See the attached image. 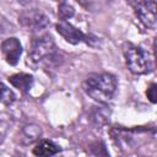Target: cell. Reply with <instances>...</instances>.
<instances>
[{"instance_id": "cell-1", "label": "cell", "mask_w": 157, "mask_h": 157, "mask_svg": "<svg viewBox=\"0 0 157 157\" xmlns=\"http://www.w3.org/2000/svg\"><path fill=\"white\" fill-rule=\"evenodd\" d=\"M85 92L99 103L109 102L117 91V78L112 74H94L88 76L83 85Z\"/></svg>"}, {"instance_id": "cell-2", "label": "cell", "mask_w": 157, "mask_h": 157, "mask_svg": "<svg viewBox=\"0 0 157 157\" xmlns=\"http://www.w3.org/2000/svg\"><path fill=\"white\" fill-rule=\"evenodd\" d=\"M124 56L126 65L132 74L144 75L152 70V63L148 53L140 47L128 44L124 48Z\"/></svg>"}, {"instance_id": "cell-3", "label": "cell", "mask_w": 157, "mask_h": 157, "mask_svg": "<svg viewBox=\"0 0 157 157\" xmlns=\"http://www.w3.org/2000/svg\"><path fill=\"white\" fill-rule=\"evenodd\" d=\"M55 43L53 38L48 34H44L42 37L36 38L32 42L29 53H28V59L37 64L44 59H49L55 54Z\"/></svg>"}, {"instance_id": "cell-4", "label": "cell", "mask_w": 157, "mask_h": 157, "mask_svg": "<svg viewBox=\"0 0 157 157\" xmlns=\"http://www.w3.org/2000/svg\"><path fill=\"white\" fill-rule=\"evenodd\" d=\"M18 21L28 31H38V29L45 28L49 25V18L47 17V15H44L42 11L37 9L23 11L20 15Z\"/></svg>"}, {"instance_id": "cell-5", "label": "cell", "mask_w": 157, "mask_h": 157, "mask_svg": "<svg viewBox=\"0 0 157 157\" xmlns=\"http://www.w3.org/2000/svg\"><path fill=\"white\" fill-rule=\"evenodd\" d=\"M135 13L145 27H156V2L155 1H135L131 2Z\"/></svg>"}, {"instance_id": "cell-6", "label": "cell", "mask_w": 157, "mask_h": 157, "mask_svg": "<svg viewBox=\"0 0 157 157\" xmlns=\"http://www.w3.org/2000/svg\"><path fill=\"white\" fill-rule=\"evenodd\" d=\"M56 32L69 43L71 44H77V43H90V37L87 34H85L82 31H80L78 28L74 27L71 23H69L67 21H60L59 23H56L55 26Z\"/></svg>"}, {"instance_id": "cell-7", "label": "cell", "mask_w": 157, "mask_h": 157, "mask_svg": "<svg viewBox=\"0 0 157 157\" xmlns=\"http://www.w3.org/2000/svg\"><path fill=\"white\" fill-rule=\"evenodd\" d=\"M1 52H2V55L7 64L16 65L22 54V47H21L20 40L15 37L5 39L1 43Z\"/></svg>"}, {"instance_id": "cell-8", "label": "cell", "mask_w": 157, "mask_h": 157, "mask_svg": "<svg viewBox=\"0 0 157 157\" xmlns=\"http://www.w3.org/2000/svg\"><path fill=\"white\" fill-rule=\"evenodd\" d=\"M33 155L36 157H52L60 152V147L55 145L53 141L49 140H40L36 144V146L32 150Z\"/></svg>"}, {"instance_id": "cell-9", "label": "cell", "mask_w": 157, "mask_h": 157, "mask_svg": "<svg viewBox=\"0 0 157 157\" xmlns=\"http://www.w3.org/2000/svg\"><path fill=\"white\" fill-rule=\"evenodd\" d=\"M9 82L18 88L21 92H28L29 88L32 87L33 85V76L29 75V74H25V72H20V74H15V75H11L9 77Z\"/></svg>"}, {"instance_id": "cell-10", "label": "cell", "mask_w": 157, "mask_h": 157, "mask_svg": "<svg viewBox=\"0 0 157 157\" xmlns=\"http://www.w3.org/2000/svg\"><path fill=\"white\" fill-rule=\"evenodd\" d=\"M15 99H16V96H15L13 91L10 90L2 82H0V102L5 105H10L15 102Z\"/></svg>"}, {"instance_id": "cell-11", "label": "cell", "mask_w": 157, "mask_h": 157, "mask_svg": "<svg viewBox=\"0 0 157 157\" xmlns=\"http://www.w3.org/2000/svg\"><path fill=\"white\" fill-rule=\"evenodd\" d=\"M75 13V10L71 5H69L67 2H61L58 7V16L60 18V21H66L70 17H72Z\"/></svg>"}, {"instance_id": "cell-12", "label": "cell", "mask_w": 157, "mask_h": 157, "mask_svg": "<svg viewBox=\"0 0 157 157\" xmlns=\"http://www.w3.org/2000/svg\"><path fill=\"white\" fill-rule=\"evenodd\" d=\"M146 96H147V98L150 99V102H152V103H156V98H157V86H156V83H151L150 86H148V88H147V91H146Z\"/></svg>"}]
</instances>
